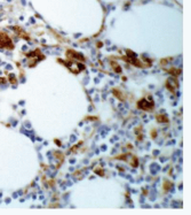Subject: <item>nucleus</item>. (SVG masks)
<instances>
[{"label":"nucleus","mask_w":191,"mask_h":215,"mask_svg":"<svg viewBox=\"0 0 191 215\" xmlns=\"http://www.w3.org/2000/svg\"><path fill=\"white\" fill-rule=\"evenodd\" d=\"M138 107L143 108V110H151V108H154V101H146L144 99H142L138 102Z\"/></svg>","instance_id":"2"},{"label":"nucleus","mask_w":191,"mask_h":215,"mask_svg":"<svg viewBox=\"0 0 191 215\" xmlns=\"http://www.w3.org/2000/svg\"><path fill=\"white\" fill-rule=\"evenodd\" d=\"M0 47H8L10 50L13 48L12 40L4 34H0Z\"/></svg>","instance_id":"1"}]
</instances>
